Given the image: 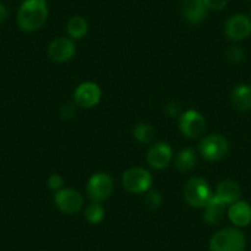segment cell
<instances>
[{
    "label": "cell",
    "instance_id": "cell-1",
    "mask_svg": "<svg viewBox=\"0 0 251 251\" xmlns=\"http://www.w3.org/2000/svg\"><path fill=\"white\" fill-rule=\"evenodd\" d=\"M48 16L47 4L45 0H26L18 13V25L21 30L36 31L46 23Z\"/></svg>",
    "mask_w": 251,
    "mask_h": 251
},
{
    "label": "cell",
    "instance_id": "cell-2",
    "mask_svg": "<svg viewBox=\"0 0 251 251\" xmlns=\"http://www.w3.org/2000/svg\"><path fill=\"white\" fill-rule=\"evenodd\" d=\"M245 246V235L236 228L222 229L209 241L211 251H244Z\"/></svg>",
    "mask_w": 251,
    "mask_h": 251
},
{
    "label": "cell",
    "instance_id": "cell-3",
    "mask_svg": "<svg viewBox=\"0 0 251 251\" xmlns=\"http://www.w3.org/2000/svg\"><path fill=\"white\" fill-rule=\"evenodd\" d=\"M183 196L187 203L192 207H206L212 197L208 182L201 177H192L187 181L183 188Z\"/></svg>",
    "mask_w": 251,
    "mask_h": 251
},
{
    "label": "cell",
    "instance_id": "cell-4",
    "mask_svg": "<svg viewBox=\"0 0 251 251\" xmlns=\"http://www.w3.org/2000/svg\"><path fill=\"white\" fill-rule=\"evenodd\" d=\"M122 185L132 194H143L151 186V175L143 168H131L123 173Z\"/></svg>",
    "mask_w": 251,
    "mask_h": 251
},
{
    "label": "cell",
    "instance_id": "cell-5",
    "mask_svg": "<svg viewBox=\"0 0 251 251\" xmlns=\"http://www.w3.org/2000/svg\"><path fill=\"white\" fill-rule=\"evenodd\" d=\"M200 153L204 159L211 161L224 158L229 151L228 141L221 134H211L200 143Z\"/></svg>",
    "mask_w": 251,
    "mask_h": 251
},
{
    "label": "cell",
    "instance_id": "cell-6",
    "mask_svg": "<svg viewBox=\"0 0 251 251\" xmlns=\"http://www.w3.org/2000/svg\"><path fill=\"white\" fill-rule=\"evenodd\" d=\"M113 190L112 178L105 173H98L90 177L88 182V191L89 197L94 202H100L110 197Z\"/></svg>",
    "mask_w": 251,
    "mask_h": 251
},
{
    "label": "cell",
    "instance_id": "cell-7",
    "mask_svg": "<svg viewBox=\"0 0 251 251\" xmlns=\"http://www.w3.org/2000/svg\"><path fill=\"white\" fill-rule=\"evenodd\" d=\"M54 203L63 213H76L83 207V196L73 188H63L55 194Z\"/></svg>",
    "mask_w": 251,
    "mask_h": 251
},
{
    "label": "cell",
    "instance_id": "cell-8",
    "mask_svg": "<svg viewBox=\"0 0 251 251\" xmlns=\"http://www.w3.org/2000/svg\"><path fill=\"white\" fill-rule=\"evenodd\" d=\"M206 128V121L203 116L195 110H188L182 113L180 118V129L188 138H197Z\"/></svg>",
    "mask_w": 251,
    "mask_h": 251
},
{
    "label": "cell",
    "instance_id": "cell-9",
    "mask_svg": "<svg viewBox=\"0 0 251 251\" xmlns=\"http://www.w3.org/2000/svg\"><path fill=\"white\" fill-rule=\"evenodd\" d=\"M226 35L228 38L233 41L245 40L251 35V20L245 15H234L226 21Z\"/></svg>",
    "mask_w": 251,
    "mask_h": 251
},
{
    "label": "cell",
    "instance_id": "cell-10",
    "mask_svg": "<svg viewBox=\"0 0 251 251\" xmlns=\"http://www.w3.org/2000/svg\"><path fill=\"white\" fill-rule=\"evenodd\" d=\"M101 90L98 84L86 81V83L80 84L76 88L75 94H74V100L76 105L80 107H93L100 101Z\"/></svg>",
    "mask_w": 251,
    "mask_h": 251
},
{
    "label": "cell",
    "instance_id": "cell-11",
    "mask_svg": "<svg viewBox=\"0 0 251 251\" xmlns=\"http://www.w3.org/2000/svg\"><path fill=\"white\" fill-rule=\"evenodd\" d=\"M75 53V46L68 38H55L48 46V55L54 62L62 63L69 60Z\"/></svg>",
    "mask_w": 251,
    "mask_h": 251
},
{
    "label": "cell",
    "instance_id": "cell-12",
    "mask_svg": "<svg viewBox=\"0 0 251 251\" xmlns=\"http://www.w3.org/2000/svg\"><path fill=\"white\" fill-rule=\"evenodd\" d=\"M171 148L166 143H156L147 154L148 164L154 169H164L171 160Z\"/></svg>",
    "mask_w": 251,
    "mask_h": 251
},
{
    "label": "cell",
    "instance_id": "cell-13",
    "mask_svg": "<svg viewBox=\"0 0 251 251\" xmlns=\"http://www.w3.org/2000/svg\"><path fill=\"white\" fill-rule=\"evenodd\" d=\"M241 195V188L239 187L238 183L235 181L231 180H224L217 186L216 194L213 195L218 201H221L222 203L228 204V203H234L239 200Z\"/></svg>",
    "mask_w": 251,
    "mask_h": 251
},
{
    "label": "cell",
    "instance_id": "cell-14",
    "mask_svg": "<svg viewBox=\"0 0 251 251\" xmlns=\"http://www.w3.org/2000/svg\"><path fill=\"white\" fill-rule=\"evenodd\" d=\"M229 219L236 226H246L251 223V207L245 201H236L231 203L228 211Z\"/></svg>",
    "mask_w": 251,
    "mask_h": 251
},
{
    "label": "cell",
    "instance_id": "cell-15",
    "mask_svg": "<svg viewBox=\"0 0 251 251\" xmlns=\"http://www.w3.org/2000/svg\"><path fill=\"white\" fill-rule=\"evenodd\" d=\"M206 8L202 0H183L182 14L188 23H200L206 16Z\"/></svg>",
    "mask_w": 251,
    "mask_h": 251
},
{
    "label": "cell",
    "instance_id": "cell-16",
    "mask_svg": "<svg viewBox=\"0 0 251 251\" xmlns=\"http://www.w3.org/2000/svg\"><path fill=\"white\" fill-rule=\"evenodd\" d=\"M231 102L239 111H248L251 108V88L249 85H238L231 93Z\"/></svg>",
    "mask_w": 251,
    "mask_h": 251
},
{
    "label": "cell",
    "instance_id": "cell-17",
    "mask_svg": "<svg viewBox=\"0 0 251 251\" xmlns=\"http://www.w3.org/2000/svg\"><path fill=\"white\" fill-rule=\"evenodd\" d=\"M226 204L222 203L221 201L216 199V197L212 195V197L209 199L208 203L206 204V211H204L203 219L208 224H217L221 221L222 216H223V212L226 209Z\"/></svg>",
    "mask_w": 251,
    "mask_h": 251
},
{
    "label": "cell",
    "instance_id": "cell-18",
    "mask_svg": "<svg viewBox=\"0 0 251 251\" xmlns=\"http://www.w3.org/2000/svg\"><path fill=\"white\" fill-rule=\"evenodd\" d=\"M175 165L180 171L191 170L196 165V154H195V151L190 148L182 149L176 156Z\"/></svg>",
    "mask_w": 251,
    "mask_h": 251
},
{
    "label": "cell",
    "instance_id": "cell-19",
    "mask_svg": "<svg viewBox=\"0 0 251 251\" xmlns=\"http://www.w3.org/2000/svg\"><path fill=\"white\" fill-rule=\"evenodd\" d=\"M67 31L72 37L81 38L88 32V23L81 16H73L67 24Z\"/></svg>",
    "mask_w": 251,
    "mask_h": 251
},
{
    "label": "cell",
    "instance_id": "cell-20",
    "mask_svg": "<svg viewBox=\"0 0 251 251\" xmlns=\"http://www.w3.org/2000/svg\"><path fill=\"white\" fill-rule=\"evenodd\" d=\"M134 138L141 143H149L154 137V128L148 123H139L133 131Z\"/></svg>",
    "mask_w": 251,
    "mask_h": 251
},
{
    "label": "cell",
    "instance_id": "cell-21",
    "mask_svg": "<svg viewBox=\"0 0 251 251\" xmlns=\"http://www.w3.org/2000/svg\"><path fill=\"white\" fill-rule=\"evenodd\" d=\"M105 217V211H103V207L101 204H99V202H94V203L89 204L85 209V218L88 219V222L93 224L100 223L101 221Z\"/></svg>",
    "mask_w": 251,
    "mask_h": 251
},
{
    "label": "cell",
    "instance_id": "cell-22",
    "mask_svg": "<svg viewBox=\"0 0 251 251\" xmlns=\"http://www.w3.org/2000/svg\"><path fill=\"white\" fill-rule=\"evenodd\" d=\"M244 57H245V54H244L243 48H240L239 46H233L226 50V58L231 63H240L244 59Z\"/></svg>",
    "mask_w": 251,
    "mask_h": 251
},
{
    "label": "cell",
    "instance_id": "cell-23",
    "mask_svg": "<svg viewBox=\"0 0 251 251\" xmlns=\"http://www.w3.org/2000/svg\"><path fill=\"white\" fill-rule=\"evenodd\" d=\"M146 203H147V206L151 207V208H156V207L160 206L161 196L159 195V192L153 191V192H151V194L147 195Z\"/></svg>",
    "mask_w": 251,
    "mask_h": 251
},
{
    "label": "cell",
    "instance_id": "cell-24",
    "mask_svg": "<svg viewBox=\"0 0 251 251\" xmlns=\"http://www.w3.org/2000/svg\"><path fill=\"white\" fill-rule=\"evenodd\" d=\"M47 183L52 190H55V191L58 190L59 191L60 188L63 187V185H64V180H63V177L60 175H52L48 178Z\"/></svg>",
    "mask_w": 251,
    "mask_h": 251
},
{
    "label": "cell",
    "instance_id": "cell-25",
    "mask_svg": "<svg viewBox=\"0 0 251 251\" xmlns=\"http://www.w3.org/2000/svg\"><path fill=\"white\" fill-rule=\"evenodd\" d=\"M207 8L212 10H222L226 5L228 0H202Z\"/></svg>",
    "mask_w": 251,
    "mask_h": 251
},
{
    "label": "cell",
    "instance_id": "cell-26",
    "mask_svg": "<svg viewBox=\"0 0 251 251\" xmlns=\"http://www.w3.org/2000/svg\"><path fill=\"white\" fill-rule=\"evenodd\" d=\"M75 107H74L73 105H71V103H67V105H64L62 107V111H60V113H62L63 118H72L75 116Z\"/></svg>",
    "mask_w": 251,
    "mask_h": 251
},
{
    "label": "cell",
    "instance_id": "cell-27",
    "mask_svg": "<svg viewBox=\"0 0 251 251\" xmlns=\"http://www.w3.org/2000/svg\"><path fill=\"white\" fill-rule=\"evenodd\" d=\"M166 112H168L170 116L178 115V112H180V106L175 102L169 103V105L166 106Z\"/></svg>",
    "mask_w": 251,
    "mask_h": 251
},
{
    "label": "cell",
    "instance_id": "cell-28",
    "mask_svg": "<svg viewBox=\"0 0 251 251\" xmlns=\"http://www.w3.org/2000/svg\"><path fill=\"white\" fill-rule=\"evenodd\" d=\"M6 20H8V10L3 4L0 3V25H3Z\"/></svg>",
    "mask_w": 251,
    "mask_h": 251
}]
</instances>
